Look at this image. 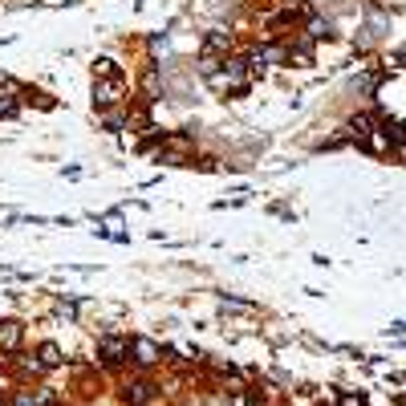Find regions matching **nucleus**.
Masks as SVG:
<instances>
[{
  "label": "nucleus",
  "instance_id": "obj_6",
  "mask_svg": "<svg viewBox=\"0 0 406 406\" xmlns=\"http://www.w3.org/2000/svg\"><path fill=\"white\" fill-rule=\"evenodd\" d=\"M374 130H378V118H374V114H354V118H350V134H354V139H366V134H374Z\"/></svg>",
  "mask_w": 406,
  "mask_h": 406
},
{
  "label": "nucleus",
  "instance_id": "obj_14",
  "mask_svg": "<svg viewBox=\"0 0 406 406\" xmlns=\"http://www.w3.org/2000/svg\"><path fill=\"white\" fill-rule=\"evenodd\" d=\"M17 406H37V394H29V390H24L21 398H17Z\"/></svg>",
  "mask_w": 406,
  "mask_h": 406
},
{
  "label": "nucleus",
  "instance_id": "obj_7",
  "mask_svg": "<svg viewBox=\"0 0 406 406\" xmlns=\"http://www.w3.org/2000/svg\"><path fill=\"white\" fill-rule=\"evenodd\" d=\"M305 37H309V41H321V37H334V21H329V17H313V21L305 24Z\"/></svg>",
  "mask_w": 406,
  "mask_h": 406
},
{
  "label": "nucleus",
  "instance_id": "obj_4",
  "mask_svg": "<svg viewBox=\"0 0 406 406\" xmlns=\"http://www.w3.org/2000/svg\"><path fill=\"white\" fill-rule=\"evenodd\" d=\"M122 398H126V406H143L146 398H150V382H146V378L126 382V394H122Z\"/></svg>",
  "mask_w": 406,
  "mask_h": 406
},
{
  "label": "nucleus",
  "instance_id": "obj_2",
  "mask_svg": "<svg viewBox=\"0 0 406 406\" xmlns=\"http://www.w3.org/2000/svg\"><path fill=\"white\" fill-rule=\"evenodd\" d=\"M122 102V77H94V106L106 110V106H118Z\"/></svg>",
  "mask_w": 406,
  "mask_h": 406
},
{
  "label": "nucleus",
  "instance_id": "obj_11",
  "mask_svg": "<svg viewBox=\"0 0 406 406\" xmlns=\"http://www.w3.org/2000/svg\"><path fill=\"white\" fill-rule=\"evenodd\" d=\"M13 110H17V97H13V94H0V118H8Z\"/></svg>",
  "mask_w": 406,
  "mask_h": 406
},
{
  "label": "nucleus",
  "instance_id": "obj_15",
  "mask_svg": "<svg viewBox=\"0 0 406 406\" xmlns=\"http://www.w3.org/2000/svg\"><path fill=\"white\" fill-rule=\"evenodd\" d=\"M0 406H4V398H0Z\"/></svg>",
  "mask_w": 406,
  "mask_h": 406
},
{
  "label": "nucleus",
  "instance_id": "obj_8",
  "mask_svg": "<svg viewBox=\"0 0 406 406\" xmlns=\"http://www.w3.org/2000/svg\"><path fill=\"white\" fill-rule=\"evenodd\" d=\"M228 49H232V37L228 33H208L203 37V53H224L228 57Z\"/></svg>",
  "mask_w": 406,
  "mask_h": 406
},
{
  "label": "nucleus",
  "instance_id": "obj_1",
  "mask_svg": "<svg viewBox=\"0 0 406 406\" xmlns=\"http://www.w3.org/2000/svg\"><path fill=\"white\" fill-rule=\"evenodd\" d=\"M97 350H102V366H106V370H118L122 361H126V354H130V341L106 334L102 341H97Z\"/></svg>",
  "mask_w": 406,
  "mask_h": 406
},
{
  "label": "nucleus",
  "instance_id": "obj_3",
  "mask_svg": "<svg viewBox=\"0 0 406 406\" xmlns=\"http://www.w3.org/2000/svg\"><path fill=\"white\" fill-rule=\"evenodd\" d=\"M130 354H134L139 366H155V361H159V345L146 341V337H134V341H130Z\"/></svg>",
  "mask_w": 406,
  "mask_h": 406
},
{
  "label": "nucleus",
  "instance_id": "obj_5",
  "mask_svg": "<svg viewBox=\"0 0 406 406\" xmlns=\"http://www.w3.org/2000/svg\"><path fill=\"white\" fill-rule=\"evenodd\" d=\"M21 345V321H0V350H17Z\"/></svg>",
  "mask_w": 406,
  "mask_h": 406
},
{
  "label": "nucleus",
  "instance_id": "obj_13",
  "mask_svg": "<svg viewBox=\"0 0 406 406\" xmlns=\"http://www.w3.org/2000/svg\"><path fill=\"white\" fill-rule=\"evenodd\" d=\"M167 49H171L167 37H155V41H150V53H167Z\"/></svg>",
  "mask_w": 406,
  "mask_h": 406
},
{
  "label": "nucleus",
  "instance_id": "obj_9",
  "mask_svg": "<svg viewBox=\"0 0 406 406\" xmlns=\"http://www.w3.org/2000/svg\"><path fill=\"white\" fill-rule=\"evenodd\" d=\"M41 366H45V370H53V366H61V350H57L53 341H45V345H41Z\"/></svg>",
  "mask_w": 406,
  "mask_h": 406
},
{
  "label": "nucleus",
  "instance_id": "obj_10",
  "mask_svg": "<svg viewBox=\"0 0 406 406\" xmlns=\"http://www.w3.org/2000/svg\"><path fill=\"white\" fill-rule=\"evenodd\" d=\"M94 77H122V73L114 70V61H110V57H97V61H94Z\"/></svg>",
  "mask_w": 406,
  "mask_h": 406
},
{
  "label": "nucleus",
  "instance_id": "obj_12",
  "mask_svg": "<svg viewBox=\"0 0 406 406\" xmlns=\"http://www.w3.org/2000/svg\"><path fill=\"white\" fill-rule=\"evenodd\" d=\"M337 406H366V398H361V394H341Z\"/></svg>",
  "mask_w": 406,
  "mask_h": 406
}]
</instances>
